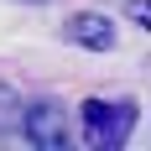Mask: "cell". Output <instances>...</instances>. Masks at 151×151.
<instances>
[{
  "instance_id": "3957f363",
  "label": "cell",
  "mask_w": 151,
  "mask_h": 151,
  "mask_svg": "<svg viewBox=\"0 0 151 151\" xmlns=\"http://www.w3.org/2000/svg\"><path fill=\"white\" fill-rule=\"evenodd\" d=\"M63 37H68L73 47H94V52H109V47H115V26H109L104 16H94V11H78V16H68Z\"/></svg>"
},
{
  "instance_id": "6da1fadb",
  "label": "cell",
  "mask_w": 151,
  "mask_h": 151,
  "mask_svg": "<svg viewBox=\"0 0 151 151\" xmlns=\"http://www.w3.org/2000/svg\"><path fill=\"white\" fill-rule=\"evenodd\" d=\"M141 109L130 104V99H83L78 104V130H83V141H89L94 151H115L130 141V130H136Z\"/></svg>"
},
{
  "instance_id": "7a4b0ae2",
  "label": "cell",
  "mask_w": 151,
  "mask_h": 151,
  "mask_svg": "<svg viewBox=\"0 0 151 151\" xmlns=\"http://www.w3.org/2000/svg\"><path fill=\"white\" fill-rule=\"evenodd\" d=\"M26 141H31V146H47V151H63V146H68L63 109L58 104H31L26 109Z\"/></svg>"
}]
</instances>
